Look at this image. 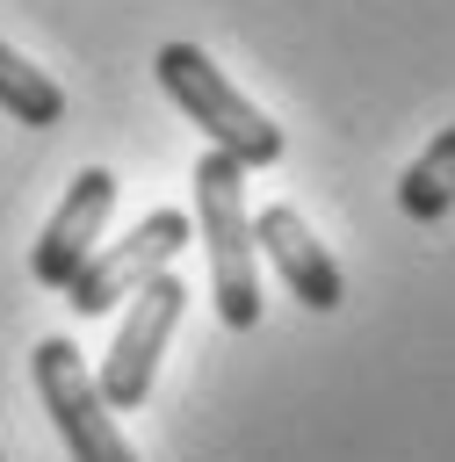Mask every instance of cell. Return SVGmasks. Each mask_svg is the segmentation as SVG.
Returning a JSON list of instances; mask_svg holds the SVG:
<instances>
[{"mask_svg":"<svg viewBox=\"0 0 455 462\" xmlns=\"http://www.w3.org/2000/svg\"><path fill=\"white\" fill-rule=\"evenodd\" d=\"M108 209H116V173H108V166H79L72 188H65V202H58L51 224H43L36 253H29V274L65 296L72 274L94 260V245H101V231H108Z\"/></svg>","mask_w":455,"mask_h":462,"instance_id":"obj_6","label":"cell"},{"mask_svg":"<svg viewBox=\"0 0 455 462\" xmlns=\"http://www.w3.org/2000/svg\"><path fill=\"white\" fill-rule=\"evenodd\" d=\"M0 108H7L14 123H29V130H58V123H65L58 79H51L43 65H29L14 43H0Z\"/></svg>","mask_w":455,"mask_h":462,"instance_id":"obj_9","label":"cell"},{"mask_svg":"<svg viewBox=\"0 0 455 462\" xmlns=\"http://www.w3.org/2000/svg\"><path fill=\"white\" fill-rule=\"evenodd\" d=\"M195 238V224L181 217V209H152L130 238H108V245H94V260L72 274V289H65V303L79 310V318H108L116 303H130L152 274H166L173 267V253Z\"/></svg>","mask_w":455,"mask_h":462,"instance_id":"obj_5","label":"cell"},{"mask_svg":"<svg viewBox=\"0 0 455 462\" xmlns=\"http://www.w3.org/2000/svg\"><path fill=\"white\" fill-rule=\"evenodd\" d=\"M397 209H404L412 224H441V217L455 209V123L433 130V144L404 166V180H397Z\"/></svg>","mask_w":455,"mask_h":462,"instance_id":"obj_8","label":"cell"},{"mask_svg":"<svg viewBox=\"0 0 455 462\" xmlns=\"http://www.w3.org/2000/svg\"><path fill=\"white\" fill-rule=\"evenodd\" d=\"M195 231L209 245V303L231 332L260 325V267H253V217H246V166L224 152L195 159Z\"/></svg>","mask_w":455,"mask_h":462,"instance_id":"obj_1","label":"cell"},{"mask_svg":"<svg viewBox=\"0 0 455 462\" xmlns=\"http://www.w3.org/2000/svg\"><path fill=\"white\" fill-rule=\"evenodd\" d=\"M181 310H188V282H173V274H152L130 296V310H123V325L108 339V361L94 368V390H101L108 411H137L152 397V375H159V354H166Z\"/></svg>","mask_w":455,"mask_h":462,"instance_id":"obj_4","label":"cell"},{"mask_svg":"<svg viewBox=\"0 0 455 462\" xmlns=\"http://www.w3.org/2000/svg\"><path fill=\"white\" fill-rule=\"evenodd\" d=\"M253 253L282 274V289H289L303 310H339V296H347L339 260L318 245V231H311L289 202H267V209L253 217Z\"/></svg>","mask_w":455,"mask_h":462,"instance_id":"obj_7","label":"cell"},{"mask_svg":"<svg viewBox=\"0 0 455 462\" xmlns=\"http://www.w3.org/2000/svg\"><path fill=\"white\" fill-rule=\"evenodd\" d=\"M29 368H36V397H43V411H51V426H58L72 462H137V448L116 433V419H108V404L94 390V368L79 361L72 339H58V332L36 339Z\"/></svg>","mask_w":455,"mask_h":462,"instance_id":"obj_3","label":"cell"},{"mask_svg":"<svg viewBox=\"0 0 455 462\" xmlns=\"http://www.w3.org/2000/svg\"><path fill=\"white\" fill-rule=\"evenodd\" d=\"M152 72H159L166 101L209 137V152H224V159H238V166H274V159H282V130L224 79V65H209L202 43H159Z\"/></svg>","mask_w":455,"mask_h":462,"instance_id":"obj_2","label":"cell"}]
</instances>
